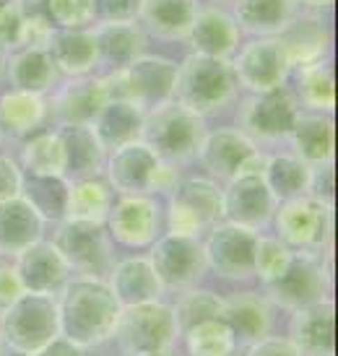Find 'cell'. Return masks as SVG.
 Here are the masks:
<instances>
[{"instance_id":"obj_1","label":"cell","mask_w":338,"mask_h":356,"mask_svg":"<svg viewBox=\"0 0 338 356\" xmlns=\"http://www.w3.org/2000/svg\"><path fill=\"white\" fill-rule=\"evenodd\" d=\"M58 323L60 338L73 346H97L115 333V323L120 315V305L107 281L94 276L68 278L60 286Z\"/></svg>"},{"instance_id":"obj_2","label":"cell","mask_w":338,"mask_h":356,"mask_svg":"<svg viewBox=\"0 0 338 356\" xmlns=\"http://www.w3.org/2000/svg\"><path fill=\"white\" fill-rule=\"evenodd\" d=\"M237 91L239 81L232 68V60L190 52L177 65L175 102L193 109L200 118L224 109L237 97Z\"/></svg>"},{"instance_id":"obj_3","label":"cell","mask_w":338,"mask_h":356,"mask_svg":"<svg viewBox=\"0 0 338 356\" xmlns=\"http://www.w3.org/2000/svg\"><path fill=\"white\" fill-rule=\"evenodd\" d=\"M206 138V122L193 109L169 99L146 112L140 140L169 164H182L198 156Z\"/></svg>"},{"instance_id":"obj_4","label":"cell","mask_w":338,"mask_h":356,"mask_svg":"<svg viewBox=\"0 0 338 356\" xmlns=\"http://www.w3.org/2000/svg\"><path fill=\"white\" fill-rule=\"evenodd\" d=\"M102 83L107 89V99L130 102L149 112L175 99L177 63L161 55H140L125 68L110 70L107 76H102Z\"/></svg>"},{"instance_id":"obj_5","label":"cell","mask_w":338,"mask_h":356,"mask_svg":"<svg viewBox=\"0 0 338 356\" xmlns=\"http://www.w3.org/2000/svg\"><path fill=\"white\" fill-rule=\"evenodd\" d=\"M60 336L58 305L52 294L24 291L0 317V338L16 354L29 356Z\"/></svg>"},{"instance_id":"obj_6","label":"cell","mask_w":338,"mask_h":356,"mask_svg":"<svg viewBox=\"0 0 338 356\" xmlns=\"http://www.w3.org/2000/svg\"><path fill=\"white\" fill-rule=\"evenodd\" d=\"M52 245L58 248L70 270L81 276L102 278L115 266L112 237L104 221H86V218H63Z\"/></svg>"},{"instance_id":"obj_7","label":"cell","mask_w":338,"mask_h":356,"mask_svg":"<svg viewBox=\"0 0 338 356\" xmlns=\"http://www.w3.org/2000/svg\"><path fill=\"white\" fill-rule=\"evenodd\" d=\"M224 221L221 188L206 177H179L167 203V229L172 234L198 237Z\"/></svg>"},{"instance_id":"obj_8","label":"cell","mask_w":338,"mask_h":356,"mask_svg":"<svg viewBox=\"0 0 338 356\" xmlns=\"http://www.w3.org/2000/svg\"><path fill=\"white\" fill-rule=\"evenodd\" d=\"M179 327L175 320L172 307L156 302H146V305L120 307L118 323H115V333L120 348L128 356H140L149 351H161L169 348L177 338Z\"/></svg>"},{"instance_id":"obj_9","label":"cell","mask_w":338,"mask_h":356,"mask_svg":"<svg viewBox=\"0 0 338 356\" xmlns=\"http://www.w3.org/2000/svg\"><path fill=\"white\" fill-rule=\"evenodd\" d=\"M221 198H224V221L255 232L268 227L279 203L263 179V154H258L248 167H242L234 177L227 179Z\"/></svg>"},{"instance_id":"obj_10","label":"cell","mask_w":338,"mask_h":356,"mask_svg":"<svg viewBox=\"0 0 338 356\" xmlns=\"http://www.w3.org/2000/svg\"><path fill=\"white\" fill-rule=\"evenodd\" d=\"M330 286V257L323 263L312 250H294L284 276L268 284V294L284 309H302L325 299Z\"/></svg>"},{"instance_id":"obj_11","label":"cell","mask_w":338,"mask_h":356,"mask_svg":"<svg viewBox=\"0 0 338 356\" xmlns=\"http://www.w3.org/2000/svg\"><path fill=\"white\" fill-rule=\"evenodd\" d=\"M260 234L255 229L239 227L221 221L211 227L209 237L203 239V257L206 268H211L216 276L242 281L252 276L255 268V248H258Z\"/></svg>"},{"instance_id":"obj_12","label":"cell","mask_w":338,"mask_h":356,"mask_svg":"<svg viewBox=\"0 0 338 356\" xmlns=\"http://www.w3.org/2000/svg\"><path fill=\"white\" fill-rule=\"evenodd\" d=\"M276 229L279 239L291 250H320L330 242L333 229V208L323 206L309 195L284 200L276 206Z\"/></svg>"},{"instance_id":"obj_13","label":"cell","mask_w":338,"mask_h":356,"mask_svg":"<svg viewBox=\"0 0 338 356\" xmlns=\"http://www.w3.org/2000/svg\"><path fill=\"white\" fill-rule=\"evenodd\" d=\"M299 115V102L294 91L287 86L250 94V99L242 104L239 120L242 133L252 140H284L294 128Z\"/></svg>"},{"instance_id":"obj_14","label":"cell","mask_w":338,"mask_h":356,"mask_svg":"<svg viewBox=\"0 0 338 356\" xmlns=\"http://www.w3.org/2000/svg\"><path fill=\"white\" fill-rule=\"evenodd\" d=\"M232 68L237 73L239 86H245L250 94L287 86L291 73L287 52L276 37H255L248 44H239Z\"/></svg>"},{"instance_id":"obj_15","label":"cell","mask_w":338,"mask_h":356,"mask_svg":"<svg viewBox=\"0 0 338 356\" xmlns=\"http://www.w3.org/2000/svg\"><path fill=\"white\" fill-rule=\"evenodd\" d=\"M149 260L159 276L161 286L172 289H190L209 270L200 239L188 237V234L167 232L164 237H159L151 245Z\"/></svg>"},{"instance_id":"obj_16","label":"cell","mask_w":338,"mask_h":356,"mask_svg":"<svg viewBox=\"0 0 338 356\" xmlns=\"http://www.w3.org/2000/svg\"><path fill=\"white\" fill-rule=\"evenodd\" d=\"M110 237L125 248H149L161 234V208L154 195H120L107 213Z\"/></svg>"},{"instance_id":"obj_17","label":"cell","mask_w":338,"mask_h":356,"mask_svg":"<svg viewBox=\"0 0 338 356\" xmlns=\"http://www.w3.org/2000/svg\"><path fill=\"white\" fill-rule=\"evenodd\" d=\"M161 161L164 159L156 156L143 140H136L107 154L104 177L120 195H154V182Z\"/></svg>"},{"instance_id":"obj_18","label":"cell","mask_w":338,"mask_h":356,"mask_svg":"<svg viewBox=\"0 0 338 356\" xmlns=\"http://www.w3.org/2000/svg\"><path fill=\"white\" fill-rule=\"evenodd\" d=\"M47 112L60 125H91L99 109L107 104V89L99 76H76L55 86Z\"/></svg>"},{"instance_id":"obj_19","label":"cell","mask_w":338,"mask_h":356,"mask_svg":"<svg viewBox=\"0 0 338 356\" xmlns=\"http://www.w3.org/2000/svg\"><path fill=\"white\" fill-rule=\"evenodd\" d=\"M13 270L21 289L29 294H55L68 281L70 273L68 263L47 239H37L34 245L21 250L16 255Z\"/></svg>"},{"instance_id":"obj_20","label":"cell","mask_w":338,"mask_h":356,"mask_svg":"<svg viewBox=\"0 0 338 356\" xmlns=\"http://www.w3.org/2000/svg\"><path fill=\"white\" fill-rule=\"evenodd\" d=\"M182 42L190 47V52L229 60L239 50L242 29L229 10L219 8V6H209V8H198Z\"/></svg>"},{"instance_id":"obj_21","label":"cell","mask_w":338,"mask_h":356,"mask_svg":"<svg viewBox=\"0 0 338 356\" xmlns=\"http://www.w3.org/2000/svg\"><path fill=\"white\" fill-rule=\"evenodd\" d=\"M281 47L287 52V60L291 68H307L312 63L328 60L330 55V29L328 24L320 19L318 10L302 13L299 10L294 19L276 34Z\"/></svg>"},{"instance_id":"obj_22","label":"cell","mask_w":338,"mask_h":356,"mask_svg":"<svg viewBox=\"0 0 338 356\" xmlns=\"http://www.w3.org/2000/svg\"><path fill=\"white\" fill-rule=\"evenodd\" d=\"M258 154L260 151L255 146V140L248 138L242 130L219 128L214 133H206L195 159H200V164L216 179H229L242 167H248Z\"/></svg>"},{"instance_id":"obj_23","label":"cell","mask_w":338,"mask_h":356,"mask_svg":"<svg viewBox=\"0 0 338 356\" xmlns=\"http://www.w3.org/2000/svg\"><path fill=\"white\" fill-rule=\"evenodd\" d=\"M47 52L58 68L60 76L76 79V76H91L99 68V50L94 40V29H52L47 40Z\"/></svg>"},{"instance_id":"obj_24","label":"cell","mask_w":338,"mask_h":356,"mask_svg":"<svg viewBox=\"0 0 338 356\" xmlns=\"http://www.w3.org/2000/svg\"><path fill=\"white\" fill-rule=\"evenodd\" d=\"M107 284H110L120 307L156 302L164 291L149 257H125V260L115 263Z\"/></svg>"},{"instance_id":"obj_25","label":"cell","mask_w":338,"mask_h":356,"mask_svg":"<svg viewBox=\"0 0 338 356\" xmlns=\"http://www.w3.org/2000/svg\"><path fill=\"white\" fill-rule=\"evenodd\" d=\"M58 136L63 143V177L73 182L81 177L102 175L107 154L91 125H60Z\"/></svg>"},{"instance_id":"obj_26","label":"cell","mask_w":338,"mask_h":356,"mask_svg":"<svg viewBox=\"0 0 338 356\" xmlns=\"http://www.w3.org/2000/svg\"><path fill=\"white\" fill-rule=\"evenodd\" d=\"M94 40L99 50V65L107 70H120L128 63L146 55L149 34L140 29L138 21H120V24H94Z\"/></svg>"},{"instance_id":"obj_27","label":"cell","mask_w":338,"mask_h":356,"mask_svg":"<svg viewBox=\"0 0 338 356\" xmlns=\"http://www.w3.org/2000/svg\"><path fill=\"white\" fill-rule=\"evenodd\" d=\"M289 341L302 356H333V302L320 299L297 309Z\"/></svg>"},{"instance_id":"obj_28","label":"cell","mask_w":338,"mask_h":356,"mask_svg":"<svg viewBox=\"0 0 338 356\" xmlns=\"http://www.w3.org/2000/svg\"><path fill=\"white\" fill-rule=\"evenodd\" d=\"M143 118H146V109L136 107L130 102L110 99L99 109L97 120L91 122V130L102 143L104 154H112V151L122 149L128 143L140 140Z\"/></svg>"},{"instance_id":"obj_29","label":"cell","mask_w":338,"mask_h":356,"mask_svg":"<svg viewBox=\"0 0 338 356\" xmlns=\"http://www.w3.org/2000/svg\"><path fill=\"white\" fill-rule=\"evenodd\" d=\"M198 0H140L138 26L159 40H185L198 13Z\"/></svg>"},{"instance_id":"obj_30","label":"cell","mask_w":338,"mask_h":356,"mask_svg":"<svg viewBox=\"0 0 338 356\" xmlns=\"http://www.w3.org/2000/svg\"><path fill=\"white\" fill-rule=\"evenodd\" d=\"M289 140H291L294 156H299L309 167L330 161L333 159V120L328 112L299 109Z\"/></svg>"},{"instance_id":"obj_31","label":"cell","mask_w":338,"mask_h":356,"mask_svg":"<svg viewBox=\"0 0 338 356\" xmlns=\"http://www.w3.org/2000/svg\"><path fill=\"white\" fill-rule=\"evenodd\" d=\"M45 234V221L34 208L21 198L0 200V252L19 255Z\"/></svg>"},{"instance_id":"obj_32","label":"cell","mask_w":338,"mask_h":356,"mask_svg":"<svg viewBox=\"0 0 338 356\" xmlns=\"http://www.w3.org/2000/svg\"><path fill=\"white\" fill-rule=\"evenodd\" d=\"M237 26L255 37H276L299 13L297 0H232Z\"/></svg>"},{"instance_id":"obj_33","label":"cell","mask_w":338,"mask_h":356,"mask_svg":"<svg viewBox=\"0 0 338 356\" xmlns=\"http://www.w3.org/2000/svg\"><path fill=\"white\" fill-rule=\"evenodd\" d=\"M8 79L13 89L47 94L60 83V73L47 47H24L8 58Z\"/></svg>"},{"instance_id":"obj_34","label":"cell","mask_w":338,"mask_h":356,"mask_svg":"<svg viewBox=\"0 0 338 356\" xmlns=\"http://www.w3.org/2000/svg\"><path fill=\"white\" fill-rule=\"evenodd\" d=\"M221 320L229 325L237 341L255 343L268 336L271 330V305L258 294H234L224 299Z\"/></svg>"},{"instance_id":"obj_35","label":"cell","mask_w":338,"mask_h":356,"mask_svg":"<svg viewBox=\"0 0 338 356\" xmlns=\"http://www.w3.org/2000/svg\"><path fill=\"white\" fill-rule=\"evenodd\" d=\"M68 188L70 182L63 175H24L21 198L40 213L45 224H60L68 216Z\"/></svg>"},{"instance_id":"obj_36","label":"cell","mask_w":338,"mask_h":356,"mask_svg":"<svg viewBox=\"0 0 338 356\" xmlns=\"http://www.w3.org/2000/svg\"><path fill=\"white\" fill-rule=\"evenodd\" d=\"M47 120L45 94L10 89L0 94V130L10 136H29Z\"/></svg>"},{"instance_id":"obj_37","label":"cell","mask_w":338,"mask_h":356,"mask_svg":"<svg viewBox=\"0 0 338 356\" xmlns=\"http://www.w3.org/2000/svg\"><path fill=\"white\" fill-rule=\"evenodd\" d=\"M263 179H266L276 203L299 198V195H307L309 164H305L294 154L263 156Z\"/></svg>"},{"instance_id":"obj_38","label":"cell","mask_w":338,"mask_h":356,"mask_svg":"<svg viewBox=\"0 0 338 356\" xmlns=\"http://www.w3.org/2000/svg\"><path fill=\"white\" fill-rule=\"evenodd\" d=\"M112 203H115V190L107 182V177L94 175V177L73 179L68 188V216L65 218L107 221Z\"/></svg>"},{"instance_id":"obj_39","label":"cell","mask_w":338,"mask_h":356,"mask_svg":"<svg viewBox=\"0 0 338 356\" xmlns=\"http://www.w3.org/2000/svg\"><path fill=\"white\" fill-rule=\"evenodd\" d=\"M297 102L315 112H328L333 109L336 91H333V68L330 60L312 63L307 68L297 70Z\"/></svg>"},{"instance_id":"obj_40","label":"cell","mask_w":338,"mask_h":356,"mask_svg":"<svg viewBox=\"0 0 338 356\" xmlns=\"http://www.w3.org/2000/svg\"><path fill=\"white\" fill-rule=\"evenodd\" d=\"M21 172L24 175H63V143H60L58 130L26 140V146L21 149Z\"/></svg>"},{"instance_id":"obj_41","label":"cell","mask_w":338,"mask_h":356,"mask_svg":"<svg viewBox=\"0 0 338 356\" xmlns=\"http://www.w3.org/2000/svg\"><path fill=\"white\" fill-rule=\"evenodd\" d=\"M185 346L190 356H232L237 338L224 320H209L185 330Z\"/></svg>"},{"instance_id":"obj_42","label":"cell","mask_w":338,"mask_h":356,"mask_svg":"<svg viewBox=\"0 0 338 356\" xmlns=\"http://www.w3.org/2000/svg\"><path fill=\"white\" fill-rule=\"evenodd\" d=\"M175 320H177L179 330H190V327L209 323V320H221L224 315V299L214 291L206 289H188L179 302L175 305Z\"/></svg>"},{"instance_id":"obj_43","label":"cell","mask_w":338,"mask_h":356,"mask_svg":"<svg viewBox=\"0 0 338 356\" xmlns=\"http://www.w3.org/2000/svg\"><path fill=\"white\" fill-rule=\"evenodd\" d=\"M291 252L294 250L287 248L279 237H260L258 248H255V268H252V273L268 286L276 278L284 276L289 260H291Z\"/></svg>"},{"instance_id":"obj_44","label":"cell","mask_w":338,"mask_h":356,"mask_svg":"<svg viewBox=\"0 0 338 356\" xmlns=\"http://www.w3.org/2000/svg\"><path fill=\"white\" fill-rule=\"evenodd\" d=\"M50 19L55 29L94 26V0H50Z\"/></svg>"},{"instance_id":"obj_45","label":"cell","mask_w":338,"mask_h":356,"mask_svg":"<svg viewBox=\"0 0 338 356\" xmlns=\"http://www.w3.org/2000/svg\"><path fill=\"white\" fill-rule=\"evenodd\" d=\"M26 47V21L16 8V3H10L6 10H0V50L19 52Z\"/></svg>"},{"instance_id":"obj_46","label":"cell","mask_w":338,"mask_h":356,"mask_svg":"<svg viewBox=\"0 0 338 356\" xmlns=\"http://www.w3.org/2000/svg\"><path fill=\"white\" fill-rule=\"evenodd\" d=\"M140 0H94V24H120L136 21Z\"/></svg>"},{"instance_id":"obj_47","label":"cell","mask_w":338,"mask_h":356,"mask_svg":"<svg viewBox=\"0 0 338 356\" xmlns=\"http://www.w3.org/2000/svg\"><path fill=\"white\" fill-rule=\"evenodd\" d=\"M307 195L323 203V206L333 208V159L309 167Z\"/></svg>"},{"instance_id":"obj_48","label":"cell","mask_w":338,"mask_h":356,"mask_svg":"<svg viewBox=\"0 0 338 356\" xmlns=\"http://www.w3.org/2000/svg\"><path fill=\"white\" fill-rule=\"evenodd\" d=\"M24 172L10 156H0V200L19 198Z\"/></svg>"},{"instance_id":"obj_49","label":"cell","mask_w":338,"mask_h":356,"mask_svg":"<svg viewBox=\"0 0 338 356\" xmlns=\"http://www.w3.org/2000/svg\"><path fill=\"white\" fill-rule=\"evenodd\" d=\"M21 294H24V289H21L19 278H16L13 266L0 263V317L6 315V309H8Z\"/></svg>"},{"instance_id":"obj_50","label":"cell","mask_w":338,"mask_h":356,"mask_svg":"<svg viewBox=\"0 0 338 356\" xmlns=\"http://www.w3.org/2000/svg\"><path fill=\"white\" fill-rule=\"evenodd\" d=\"M248 356H302L294 348V343L289 338H260L255 343H250Z\"/></svg>"},{"instance_id":"obj_51","label":"cell","mask_w":338,"mask_h":356,"mask_svg":"<svg viewBox=\"0 0 338 356\" xmlns=\"http://www.w3.org/2000/svg\"><path fill=\"white\" fill-rule=\"evenodd\" d=\"M29 356H81V348L58 336L52 343H47L45 348H40V351H34V354H29Z\"/></svg>"},{"instance_id":"obj_52","label":"cell","mask_w":338,"mask_h":356,"mask_svg":"<svg viewBox=\"0 0 338 356\" xmlns=\"http://www.w3.org/2000/svg\"><path fill=\"white\" fill-rule=\"evenodd\" d=\"M299 8H309V10H328L333 6V0H297Z\"/></svg>"},{"instance_id":"obj_53","label":"cell","mask_w":338,"mask_h":356,"mask_svg":"<svg viewBox=\"0 0 338 356\" xmlns=\"http://www.w3.org/2000/svg\"><path fill=\"white\" fill-rule=\"evenodd\" d=\"M8 52L6 50H0V76H6V70H8Z\"/></svg>"},{"instance_id":"obj_54","label":"cell","mask_w":338,"mask_h":356,"mask_svg":"<svg viewBox=\"0 0 338 356\" xmlns=\"http://www.w3.org/2000/svg\"><path fill=\"white\" fill-rule=\"evenodd\" d=\"M140 356H172L169 348H161V351H149V354H140Z\"/></svg>"},{"instance_id":"obj_55","label":"cell","mask_w":338,"mask_h":356,"mask_svg":"<svg viewBox=\"0 0 338 356\" xmlns=\"http://www.w3.org/2000/svg\"><path fill=\"white\" fill-rule=\"evenodd\" d=\"M10 3H13V0H0V10H6L10 6Z\"/></svg>"},{"instance_id":"obj_56","label":"cell","mask_w":338,"mask_h":356,"mask_svg":"<svg viewBox=\"0 0 338 356\" xmlns=\"http://www.w3.org/2000/svg\"><path fill=\"white\" fill-rule=\"evenodd\" d=\"M0 348H3V338H0Z\"/></svg>"},{"instance_id":"obj_57","label":"cell","mask_w":338,"mask_h":356,"mask_svg":"<svg viewBox=\"0 0 338 356\" xmlns=\"http://www.w3.org/2000/svg\"><path fill=\"white\" fill-rule=\"evenodd\" d=\"M0 138H3V130H0Z\"/></svg>"}]
</instances>
